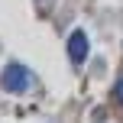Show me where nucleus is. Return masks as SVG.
Instances as JSON below:
<instances>
[{
	"label": "nucleus",
	"mask_w": 123,
	"mask_h": 123,
	"mask_svg": "<svg viewBox=\"0 0 123 123\" xmlns=\"http://www.w3.org/2000/svg\"><path fill=\"white\" fill-rule=\"evenodd\" d=\"M3 87L10 94H23L26 87H29V68L19 65V62H10L6 71H3Z\"/></svg>",
	"instance_id": "nucleus-1"
},
{
	"label": "nucleus",
	"mask_w": 123,
	"mask_h": 123,
	"mask_svg": "<svg viewBox=\"0 0 123 123\" xmlns=\"http://www.w3.org/2000/svg\"><path fill=\"white\" fill-rule=\"evenodd\" d=\"M68 58H71L74 65H81V62L87 58V36H84V29H74L71 36H68Z\"/></svg>",
	"instance_id": "nucleus-2"
},
{
	"label": "nucleus",
	"mask_w": 123,
	"mask_h": 123,
	"mask_svg": "<svg viewBox=\"0 0 123 123\" xmlns=\"http://www.w3.org/2000/svg\"><path fill=\"white\" fill-rule=\"evenodd\" d=\"M117 100H120V104H123V78L117 81Z\"/></svg>",
	"instance_id": "nucleus-3"
}]
</instances>
